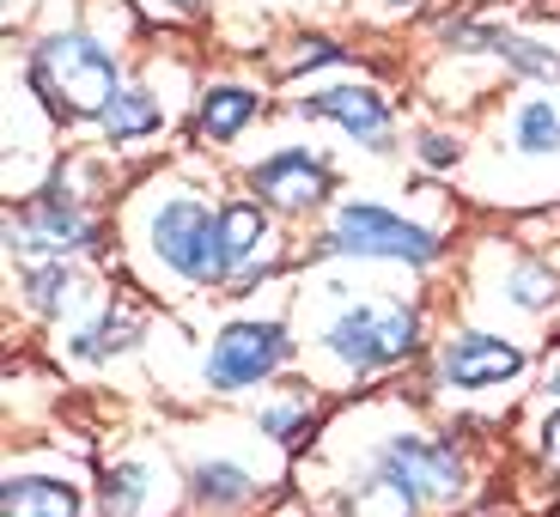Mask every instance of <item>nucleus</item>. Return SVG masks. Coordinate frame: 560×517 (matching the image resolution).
<instances>
[{
  "label": "nucleus",
  "instance_id": "3",
  "mask_svg": "<svg viewBox=\"0 0 560 517\" xmlns=\"http://www.w3.org/2000/svg\"><path fill=\"white\" fill-rule=\"evenodd\" d=\"M317 256H348V262H396V268H433L445 256V238L415 225L408 213H390L378 201H336L323 220Z\"/></svg>",
  "mask_w": 560,
  "mask_h": 517
},
{
  "label": "nucleus",
  "instance_id": "13",
  "mask_svg": "<svg viewBox=\"0 0 560 517\" xmlns=\"http://www.w3.org/2000/svg\"><path fill=\"white\" fill-rule=\"evenodd\" d=\"M0 517H85V487L68 475H7Z\"/></svg>",
  "mask_w": 560,
  "mask_h": 517
},
{
  "label": "nucleus",
  "instance_id": "20",
  "mask_svg": "<svg viewBox=\"0 0 560 517\" xmlns=\"http://www.w3.org/2000/svg\"><path fill=\"white\" fill-rule=\"evenodd\" d=\"M493 56H500L505 73H518V80L560 85V56L548 49V43H536V37H518V31L500 25V37H493Z\"/></svg>",
  "mask_w": 560,
  "mask_h": 517
},
{
  "label": "nucleus",
  "instance_id": "11",
  "mask_svg": "<svg viewBox=\"0 0 560 517\" xmlns=\"http://www.w3.org/2000/svg\"><path fill=\"white\" fill-rule=\"evenodd\" d=\"M256 500H262V481H256L244 462H232V457L189 462V505H196V512L232 517V512H244V505H256Z\"/></svg>",
  "mask_w": 560,
  "mask_h": 517
},
{
  "label": "nucleus",
  "instance_id": "2",
  "mask_svg": "<svg viewBox=\"0 0 560 517\" xmlns=\"http://www.w3.org/2000/svg\"><path fill=\"white\" fill-rule=\"evenodd\" d=\"M420 336H427V322L408 298H348L323 322V353L348 378H378V372H396V365L415 360Z\"/></svg>",
  "mask_w": 560,
  "mask_h": 517
},
{
  "label": "nucleus",
  "instance_id": "1",
  "mask_svg": "<svg viewBox=\"0 0 560 517\" xmlns=\"http://www.w3.org/2000/svg\"><path fill=\"white\" fill-rule=\"evenodd\" d=\"M116 85H122V61L104 37L68 25V31H49L25 49V92L43 104V116L56 128L73 122H92L104 110Z\"/></svg>",
  "mask_w": 560,
  "mask_h": 517
},
{
  "label": "nucleus",
  "instance_id": "10",
  "mask_svg": "<svg viewBox=\"0 0 560 517\" xmlns=\"http://www.w3.org/2000/svg\"><path fill=\"white\" fill-rule=\"evenodd\" d=\"M305 122H336L341 134L353 140V146H365V153H390L396 146V110L390 98H384L378 85H323V92H311V98L293 104Z\"/></svg>",
  "mask_w": 560,
  "mask_h": 517
},
{
  "label": "nucleus",
  "instance_id": "16",
  "mask_svg": "<svg viewBox=\"0 0 560 517\" xmlns=\"http://www.w3.org/2000/svg\"><path fill=\"white\" fill-rule=\"evenodd\" d=\"M140 336H147V322H140L135 310L104 305L98 322H85V329H73V336H68V353H73V360H85V365H110V360H122V353H135Z\"/></svg>",
  "mask_w": 560,
  "mask_h": 517
},
{
  "label": "nucleus",
  "instance_id": "25",
  "mask_svg": "<svg viewBox=\"0 0 560 517\" xmlns=\"http://www.w3.org/2000/svg\"><path fill=\"white\" fill-rule=\"evenodd\" d=\"M548 396L560 402V360H555V372H548Z\"/></svg>",
  "mask_w": 560,
  "mask_h": 517
},
{
  "label": "nucleus",
  "instance_id": "24",
  "mask_svg": "<svg viewBox=\"0 0 560 517\" xmlns=\"http://www.w3.org/2000/svg\"><path fill=\"white\" fill-rule=\"evenodd\" d=\"M159 19H201L208 13V0H147Z\"/></svg>",
  "mask_w": 560,
  "mask_h": 517
},
{
  "label": "nucleus",
  "instance_id": "4",
  "mask_svg": "<svg viewBox=\"0 0 560 517\" xmlns=\"http://www.w3.org/2000/svg\"><path fill=\"white\" fill-rule=\"evenodd\" d=\"M7 250L19 262L43 256H98L104 250V220L68 189V177L31 189L19 208H7Z\"/></svg>",
  "mask_w": 560,
  "mask_h": 517
},
{
  "label": "nucleus",
  "instance_id": "26",
  "mask_svg": "<svg viewBox=\"0 0 560 517\" xmlns=\"http://www.w3.org/2000/svg\"><path fill=\"white\" fill-rule=\"evenodd\" d=\"M396 7H415V0H396Z\"/></svg>",
  "mask_w": 560,
  "mask_h": 517
},
{
  "label": "nucleus",
  "instance_id": "19",
  "mask_svg": "<svg viewBox=\"0 0 560 517\" xmlns=\"http://www.w3.org/2000/svg\"><path fill=\"white\" fill-rule=\"evenodd\" d=\"M505 134H512V146H518L524 158H555L560 153V110H555V98H524L518 110H512V122H505Z\"/></svg>",
  "mask_w": 560,
  "mask_h": 517
},
{
  "label": "nucleus",
  "instance_id": "7",
  "mask_svg": "<svg viewBox=\"0 0 560 517\" xmlns=\"http://www.w3.org/2000/svg\"><path fill=\"white\" fill-rule=\"evenodd\" d=\"M147 244L177 280L220 293V208L201 196H171L165 208L147 220Z\"/></svg>",
  "mask_w": 560,
  "mask_h": 517
},
{
  "label": "nucleus",
  "instance_id": "14",
  "mask_svg": "<svg viewBox=\"0 0 560 517\" xmlns=\"http://www.w3.org/2000/svg\"><path fill=\"white\" fill-rule=\"evenodd\" d=\"M92 128H98L110 146H135V140H153L165 134V104L147 92V85H116L110 98H104V110L92 116Z\"/></svg>",
  "mask_w": 560,
  "mask_h": 517
},
{
  "label": "nucleus",
  "instance_id": "12",
  "mask_svg": "<svg viewBox=\"0 0 560 517\" xmlns=\"http://www.w3.org/2000/svg\"><path fill=\"white\" fill-rule=\"evenodd\" d=\"M256 116H262V92L256 85L213 80V85H201V98H196V134L213 140V146H232Z\"/></svg>",
  "mask_w": 560,
  "mask_h": 517
},
{
  "label": "nucleus",
  "instance_id": "6",
  "mask_svg": "<svg viewBox=\"0 0 560 517\" xmlns=\"http://www.w3.org/2000/svg\"><path fill=\"white\" fill-rule=\"evenodd\" d=\"M287 360H293L287 322L280 317H238L213 336L208 360H201V384H208L213 396H244V390H256V384L280 378Z\"/></svg>",
  "mask_w": 560,
  "mask_h": 517
},
{
  "label": "nucleus",
  "instance_id": "5",
  "mask_svg": "<svg viewBox=\"0 0 560 517\" xmlns=\"http://www.w3.org/2000/svg\"><path fill=\"white\" fill-rule=\"evenodd\" d=\"M365 462L390 475L408 500H420V512H439V505H457L469 493V462L451 438L433 433H384L378 445L365 450Z\"/></svg>",
  "mask_w": 560,
  "mask_h": 517
},
{
  "label": "nucleus",
  "instance_id": "22",
  "mask_svg": "<svg viewBox=\"0 0 560 517\" xmlns=\"http://www.w3.org/2000/svg\"><path fill=\"white\" fill-rule=\"evenodd\" d=\"M415 158H420L427 171H457L463 140H457V134H445V128H420V134H415Z\"/></svg>",
  "mask_w": 560,
  "mask_h": 517
},
{
  "label": "nucleus",
  "instance_id": "18",
  "mask_svg": "<svg viewBox=\"0 0 560 517\" xmlns=\"http://www.w3.org/2000/svg\"><path fill=\"white\" fill-rule=\"evenodd\" d=\"M505 305L530 310V317H548L560 305V268L542 262V256H518L505 268Z\"/></svg>",
  "mask_w": 560,
  "mask_h": 517
},
{
  "label": "nucleus",
  "instance_id": "9",
  "mask_svg": "<svg viewBox=\"0 0 560 517\" xmlns=\"http://www.w3.org/2000/svg\"><path fill=\"white\" fill-rule=\"evenodd\" d=\"M524 341H505V336H488V329H457V336L439 341V384L457 396H481V390H505L512 378H524Z\"/></svg>",
  "mask_w": 560,
  "mask_h": 517
},
{
  "label": "nucleus",
  "instance_id": "17",
  "mask_svg": "<svg viewBox=\"0 0 560 517\" xmlns=\"http://www.w3.org/2000/svg\"><path fill=\"white\" fill-rule=\"evenodd\" d=\"M317 408H323L317 390H280L256 408V426H262V438H275L280 450H299L311 438V426H317Z\"/></svg>",
  "mask_w": 560,
  "mask_h": 517
},
{
  "label": "nucleus",
  "instance_id": "23",
  "mask_svg": "<svg viewBox=\"0 0 560 517\" xmlns=\"http://www.w3.org/2000/svg\"><path fill=\"white\" fill-rule=\"evenodd\" d=\"M536 457H542L548 469L560 475V402H555V414L542 420V433H536Z\"/></svg>",
  "mask_w": 560,
  "mask_h": 517
},
{
  "label": "nucleus",
  "instance_id": "8",
  "mask_svg": "<svg viewBox=\"0 0 560 517\" xmlns=\"http://www.w3.org/2000/svg\"><path fill=\"white\" fill-rule=\"evenodd\" d=\"M250 196L280 220H311L336 196V165L317 146H275L262 165H250Z\"/></svg>",
  "mask_w": 560,
  "mask_h": 517
},
{
  "label": "nucleus",
  "instance_id": "15",
  "mask_svg": "<svg viewBox=\"0 0 560 517\" xmlns=\"http://www.w3.org/2000/svg\"><path fill=\"white\" fill-rule=\"evenodd\" d=\"M19 298H25L37 317H68L85 298V280L73 268V256H43V262L19 268Z\"/></svg>",
  "mask_w": 560,
  "mask_h": 517
},
{
  "label": "nucleus",
  "instance_id": "21",
  "mask_svg": "<svg viewBox=\"0 0 560 517\" xmlns=\"http://www.w3.org/2000/svg\"><path fill=\"white\" fill-rule=\"evenodd\" d=\"M147 505V462H104L98 469V517H135Z\"/></svg>",
  "mask_w": 560,
  "mask_h": 517
}]
</instances>
